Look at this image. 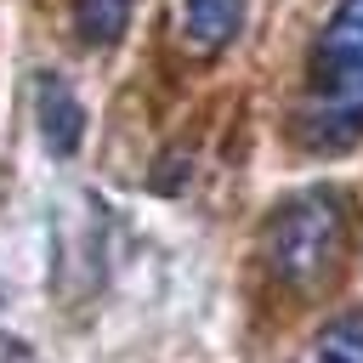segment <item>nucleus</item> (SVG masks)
Here are the masks:
<instances>
[{"label":"nucleus","instance_id":"nucleus-1","mask_svg":"<svg viewBox=\"0 0 363 363\" xmlns=\"http://www.w3.org/2000/svg\"><path fill=\"white\" fill-rule=\"evenodd\" d=\"M295 136L312 153H340L363 136V0H340L312 40Z\"/></svg>","mask_w":363,"mask_h":363},{"label":"nucleus","instance_id":"nucleus-2","mask_svg":"<svg viewBox=\"0 0 363 363\" xmlns=\"http://www.w3.org/2000/svg\"><path fill=\"white\" fill-rule=\"evenodd\" d=\"M346 199L335 187H306L295 199H284L267 216V267L284 289L295 295H318L340 278L346 267Z\"/></svg>","mask_w":363,"mask_h":363},{"label":"nucleus","instance_id":"nucleus-3","mask_svg":"<svg viewBox=\"0 0 363 363\" xmlns=\"http://www.w3.org/2000/svg\"><path fill=\"white\" fill-rule=\"evenodd\" d=\"M34 119H40V142H45L51 159H74V153H79L85 108H79V96L68 91L62 74H40V85H34Z\"/></svg>","mask_w":363,"mask_h":363},{"label":"nucleus","instance_id":"nucleus-4","mask_svg":"<svg viewBox=\"0 0 363 363\" xmlns=\"http://www.w3.org/2000/svg\"><path fill=\"white\" fill-rule=\"evenodd\" d=\"M250 0H182V34L199 57H216L238 40Z\"/></svg>","mask_w":363,"mask_h":363},{"label":"nucleus","instance_id":"nucleus-5","mask_svg":"<svg viewBox=\"0 0 363 363\" xmlns=\"http://www.w3.org/2000/svg\"><path fill=\"white\" fill-rule=\"evenodd\" d=\"M74 23L85 45H113L130 23V0H74Z\"/></svg>","mask_w":363,"mask_h":363},{"label":"nucleus","instance_id":"nucleus-6","mask_svg":"<svg viewBox=\"0 0 363 363\" xmlns=\"http://www.w3.org/2000/svg\"><path fill=\"white\" fill-rule=\"evenodd\" d=\"M312 363H363V312H340L323 323Z\"/></svg>","mask_w":363,"mask_h":363},{"label":"nucleus","instance_id":"nucleus-7","mask_svg":"<svg viewBox=\"0 0 363 363\" xmlns=\"http://www.w3.org/2000/svg\"><path fill=\"white\" fill-rule=\"evenodd\" d=\"M6 363H28V352H23V346H11V352H6Z\"/></svg>","mask_w":363,"mask_h":363}]
</instances>
